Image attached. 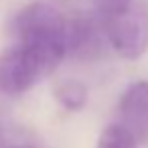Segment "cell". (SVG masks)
Instances as JSON below:
<instances>
[{
	"label": "cell",
	"mask_w": 148,
	"mask_h": 148,
	"mask_svg": "<svg viewBox=\"0 0 148 148\" xmlns=\"http://www.w3.org/2000/svg\"><path fill=\"white\" fill-rule=\"evenodd\" d=\"M0 148H51V146L35 130L16 122L0 120Z\"/></svg>",
	"instance_id": "5"
},
{
	"label": "cell",
	"mask_w": 148,
	"mask_h": 148,
	"mask_svg": "<svg viewBox=\"0 0 148 148\" xmlns=\"http://www.w3.org/2000/svg\"><path fill=\"white\" fill-rule=\"evenodd\" d=\"M103 31L108 37V45L124 57L138 59L148 49V10L142 2H134L112 16H101Z\"/></svg>",
	"instance_id": "3"
},
{
	"label": "cell",
	"mask_w": 148,
	"mask_h": 148,
	"mask_svg": "<svg viewBox=\"0 0 148 148\" xmlns=\"http://www.w3.org/2000/svg\"><path fill=\"white\" fill-rule=\"evenodd\" d=\"M97 148H138V142L126 128H122L120 124H112L101 132Z\"/></svg>",
	"instance_id": "7"
},
{
	"label": "cell",
	"mask_w": 148,
	"mask_h": 148,
	"mask_svg": "<svg viewBox=\"0 0 148 148\" xmlns=\"http://www.w3.org/2000/svg\"><path fill=\"white\" fill-rule=\"evenodd\" d=\"M55 99L67 112H79L87 103V87L77 79L61 81L55 87Z\"/></svg>",
	"instance_id": "6"
},
{
	"label": "cell",
	"mask_w": 148,
	"mask_h": 148,
	"mask_svg": "<svg viewBox=\"0 0 148 148\" xmlns=\"http://www.w3.org/2000/svg\"><path fill=\"white\" fill-rule=\"evenodd\" d=\"M16 41L41 43L75 59H97L108 43L101 16L81 0H37L10 23Z\"/></svg>",
	"instance_id": "1"
},
{
	"label": "cell",
	"mask_w": 148,
	"mask_h": 148,
	"mask_svg": "<svg viewBox=\"0 0 148 148\" xmlns=\"http://www.w3.org/2000/svg\"><path fill=\"white\" fill-rule=\"evenodd\" d=\"M118 118L138 144H148V81H136L124 91Z\"/></svg>",
	"instance_id": "4"
},
{
	"label": "cell",
	"mask_w": 148,
	"mask_h": 148,
	"mask_svg": "<svg viewBox=\"0 0 148 148\" xmlns=\"http://www.w3.org/2000/svg\"><path fill=\"white\" fill-rule=\"evenodd\" d=\"M65 55L49 45L16 41L0 53V93L21 95L51 75Z\"/></svg>",
	"instance_id": "2"
},
{
	"label": "cell",
	"mask_w": 148,
	"mask_h": 148,
	"mask_svg": "<svg viewBox=\"0 0 148 148\" xmlns=\"http://www.w3.org/2000/svg\"><path fill=\"white\" fill-rule=\"evenodd\" d=\"M89 2L99 16H112V14L126 10L134 0H89Z\"/></svg>",
	"instance_id": "8"
}]
</instances>
